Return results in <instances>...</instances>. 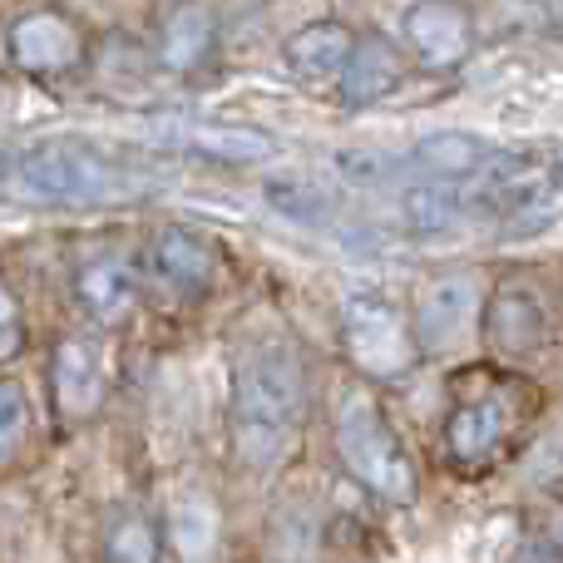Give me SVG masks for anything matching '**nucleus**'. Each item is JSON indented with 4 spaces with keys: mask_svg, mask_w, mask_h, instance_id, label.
<instances>
[{
    "mask_svg": "<svg viewBox=\"0 0 563 563\" xmlns=\"http://www.w3.org/2000/svg\"><path fill=\"white\" fill-rule=\"evenodd\" d=\"M104 563H164V529L148 515H119L104 534Z\"/></svg>",
    "mask_w": 563,
    "mask_h": 563,
    "instance_id": "18",
    "label": "nucleus"
},
{
    "mask_svg": "<svg viewBox=\"0 0 563 563\" xmlns=\"http://www.w3.org/2000/svg\"><path fill=\"white\" fill-rule=\"evenodd\" d=\"M5 49H10V65L25 69V75H69V69L85 65L89 45H85V30L65 10L40 5L10 20Z\"/></svg>",
    "mask_w": 563,
    "mask_h": 563,
    "instance_id": "7",
    "label": "nucleus"
},
{
    "mask_svg": "<svg viewBox=\"0 0 563 563\" xmlns=\"http://www.w3.org/2000/svg\"><path fill=\"white\" fill-rule=\"evenodd\" d=\"M301 426V371L282 346H253L233 366V445L253 470L287 455Z\"/></svg>",
    "mask_w": 563,
    "mask_h": 563,
    "instance_id": "2",
    "label": "nucleus"
},
{
    "mask_svg": "<svg viewBox=\"0 0 563 563\" xmlns=\"http://www.w3.org/2000/svg\"><path fill=\"white\" fill-rule=\"evenodd\" d=\"M336 174L361 188H390L410 184V158L406 148H346L336 154Z\"/></svg>",
    "mask_w": 563,
    "mask_h": 563,
    "instance_id": "19",
    "label": "nucleus"
},
{
    "mask_svg": "<svg viewBox=\"0 0 563 563\" xmlns=\"http://www.w3.org/2000/svg\"><path fill=\"white\" fill-rule=\"evenodd\" d=\"M139 291H144V273L119 253H95L75 267V301L99 327H119L139 307Z\"/></svg>",
    "mask_w": 563,
    "mask_h": 563,
    "instance_id": "10",
    "label": "nucleus"
},
{
    "mask_svg": "<svg viewBox=\"0 0 563 563\" xmlns=\"http://www.w3.org/2000/svg\"><path fill=\"white\" fill-rule=\"evenodd\" d=\"M218 49V15L203 0H178L164 10L158 20V65L188 75V69H203Z\"/></svg>",
    "mask_w": 563,
    "mask_h": 563,
    "instance_id": "15",
    "label": "nucleus"
},
{
    "mask_svg": "<svg viewBox=\"0 0 563 563\" xmlns=\"http://www.w3.org/2000/svg\"><path fill=\"white\" fill-rule=\"evenodd\" d=\"M30 435V396L15 380H0V455H15Z\"/></svg>",
    "mask_w": 563,
    "mask_h": 563,
    "instance_id": "21",
    "label": "nucleus"
},
{
    "mask_svg": "<svg viewBox=\"0 0 563 563\" xmlns=\"http://www.w3.org/2000/svg\"><path fill=\"white\" fill-rule=\"evenodd\" d=\"M273 208H282L287 218H297V223H321L327 218V194L311 184H291V178H277L273 184Z\"/></svg>",
    "mask_w": 563,
    "mask_h": 563,
    "instance_id": "22",
    "label": "nucleus"
},
{
    "mask_svg": "<svg viewBox=\"0 0 563 563\" xmlns=\"http://www.w3.org/2000/svg\"><path fill=\"white\" fill-rule=\"evenodd\" d=\"M164 139H174L178 148H198L208 158H228V164H253L267 154V139L253 129H203V124H168Z\"/></svg>",
    "mask_w": 563,
    "mask_h": 563,
    "instance_id": "17",
    "label": "nucleus"
},
{
    "mask_svg": "<svg viewBox=\"0 0 563 563\" xmlns=\"http://www.w3.org/2000/svg\"><path fill=\"white\" fill-rule=\"evenodd\" d=\"M356 40L361 35L346 25V20H311V25L291 30V35L282 40V65H287L297 79H311V85L341 79Z\"/></svg>",
    "mask_w": 563,
    "mask_h": 563,
    "instance_id": "14",
    "label": "nucleus"
},
{
    "mask_svg": "<svg viewBox=\"0 0 563 563\" xmlns=\"http://www.w3.org/2000/svg\"><path fill=\"white\" fill-rule=\"evenodd\" d=\"M10 194L40 208H89L139 194V174L89 139H40L10 158Z\"/></svg>",
    "mask_w": 563,
    "mask_h": 563,
    "instance_id": "1",
    "label": "nucleus"
},
{
    "mask_svg": "<svg viewBox=\"0 0 563 563\" xmlns=\"http://www.w3.org/2000/svg\"><path fill=\"white\" fill-rule=\"evenodd\" d=\"M549 178H554V184H563V154L549 158Z\"/></svg>",
    "mask_w": 563,
    "mask_h": 563,
    "instance_id": "24",
    "label": "nucleus"
},
{
    "mask_svg": "<svg viewBox=\"0 0 563 563\" xmlns=\"http://www.w3.org/2000/svg\"><path fill=\"white\" fill-rule=\"evenodd\" d=\"M341 341H346V356L356 361L366 376H400L416 361V331L400 317V307L386 291H346L341 301Z\"/></svg>",
    "mask_w": 563,
    "mask_h": 563,
    "instance_id": "4",
    "label": "nucleus"
},
{
    "mask_svg": "<svg viewBox=\"0 0 563 563\" xmlns=\"http://www.w3.org/2000/svg\"><path fill=\"white\" fill-rule=\"evenodd\" d=\"M400 40L426 69H455L475 55V10L465 0H410L400 15Z\"/></svg>",
    "mask_w": 563,
    "mask_h": 563,
    "instance_id": "5",
    "label": "nucleus"
},
{
    "mask_svg": "<svg viewBox=\"0 0 563 563\" xmlns=\"http://www.w3.org/2000/svg\"><path fill=\"white\" fill-rule=\"evenodd\" d=\"M144 267H148V282H154L164 297L194 301V297H203V291L213 287L218 253H213L208 238L188 233V228H164V233L148 243Z\"/></svg>",
    "mask_w": 563,
    "mask_h": 563,
    "instance_id": "8",
    "label": "nucleus"
},
{
    "mask_svg": "<svg viewBox=\"0 0 563 563\" xmlns=\"http://www.w3.org/2000/svg\"><path fill=\"white\" fill-rule=\"evenodd\" d=\"M485 341L505 356H529L549 341V307L529 287H499L485 301Z\"/></svg>",
    "mask_w": 563,
    "mask_h": 563,
    "instance_id": "12",
    "label": "nucleus"
},
{
    "mask_svg": "<svg viewBox=\"0 0 563 563\" xmlns=\"http://www.w3.org/2000/svg\"><path fill=\"white\" fill-rule=\"evenodd\" d=\"M505 154L499 144H489L485 134H470V129H440L426 134L406 148L410 158V184H470L479 168H489Z\"/></svg>",
    "mask_w": 563,
    "mask_h": 563,
    "instance_id": "9",
    "label": "nucleus"
},
{
    "mask_svg": "<svg viewBox=\"0 0 563 563\" xmlns=\"http://www.w3.org/2000/svg\"><path fill=\"white\" fill-rule=\"evenodd\" d=\"M49 390H55V410L65 420H89L104 406V361L89 341L69 336L49 356Z\"/></svg>",
    "mask_w": 563,
    "mask_h": 563,
    "instance_id": "13",
    "label": "nucleus"
},
{
    "mask_svg": "<svg viewBox=\"0 0 563 563\" xmlns=\"http://www.w3.org/2000/svg\"><path fill=\"white\" fill-rule=\"evenodd\" d=\"M509 426H515V406H509V396H499V390H489V396H470L450 410L445 445H450L455 460L475 465V460H485L489 450L509 435Z\"/></svg>",
    "mask_w": 563,
    "mask_h": 563,
    "instance_id": "16",
    "label": "nucleus"
},
{
    "mask_svg": "<svg viewBox=\"0 0 563 563\" xmlns=\"http://www.w3.org/2000/svg\"><path fill=\"white\" fill-rule=\"evenodd\" d=\"M168 539H174L178 559H203L218 539L213 509H208L203 499H184V505L174 509V529H168Z\"/></svg>",
    "mask_w": 563,
    "mask_h": 563,
    "instance_id": "20",
    "label": "nucleus"
},
{
    "mask_svg": "<svg viewBox=\"0 0 563 563\" xmlns=\"http://www.w3.org/2000/svg\"><path fill=\"white\" fill-rule=\"evenodd\" d=\"M336 450L346 460V470L380 499H416V465H410L400 435L390 430V420L380 416V406L366 390H341L336 400Z\"/></svg>",
    "mask_w": 563,
    "mask_h": 563,
    "instance_id": "3",
    "label": "nucleus"
},
{
    "mask_svg": "<svg viewBox=\"0 0 563 563\" xmlns=\"http://www.w3.org/2000/svg\"><path fill=\"white\" fill-rule=\"evenodd\" d=\"M400 85H406V55L396 49V40L361 35L346 69H341V79H336V99L346 109H366V104L390 99Z\"/></svg>",
    "mask_w": 563,
    "mask_h": 563,
    "instance_id": "11",
    "label": "nucleus"
},
{
    "mask_svg": "<svg viewBox=\"0 0 563 563\" xmlns=\"http://www.w3.org/2000/svg\"><path fill=\"white\" fill-rule=\"evenodd\" d=\"M20 351V311H15V297L5 291L0 282V356H15Z\"/></svg>",
    "mask_w": 563,
    "mask_h": 563,
    "instance_id": "23",
    "label": "nucleus"
},
{
    "mask_svg": "<svg viewBox=\"0 0 563 563\" xmlns=\"http://www.w3.org/2000/svg\"><path fill=\"white\" fill-rule=\"evenodd\" d=\"M0 99H5V89H0Z\"/></svg>",
    "mask_w": 563,
    "mask_h": 563,
    "instance_id": "25",
    "label": "nucleus"
},
{
    "mask_svg": "<svg viewBox=\"0 0 563 563\" xmlns=\"http://www.w3.org/2000/svg\"><path fill=\"white\" fill-rule=\"evenodd\" d=\"M485 327V297L475 273L435 277L416 301V346L420 351H455Z\"/></svg>",
    "mask_w": 563,
    "mask_h": 563,
    "instance_id": "6",
    "label": "nucleus"
}]
</instances>
